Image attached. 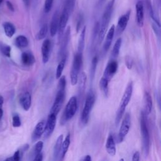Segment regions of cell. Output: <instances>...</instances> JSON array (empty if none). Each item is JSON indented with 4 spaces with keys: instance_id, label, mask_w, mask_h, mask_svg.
<instances>
[{
    "instance_id": "1",
    "label": "cell",
    "mask_w": 161,
    "mask_h": 161,
    "mask_svg": "<svg viewBox=\"0 0 161 161\" xmlns=\"http://www.w3.org/2000/svg\"><path fill=\"white\" fill-rule=\"evenodd\" d=\"M57 86V91L56 97L55 98L53 104L51 108L50 112L52 113L57 115L59 113L60 108L64 103L65 95V87H66V79L64 75L61 76L59 79Z\"/></svg>"
},
{
    "instance_id": "2",
    "label": "cell",
    "mask_w": 161,
    "mask_h": 161,
    "mask_svg": "<svg viewBox=\"0 0 161 161\" xmlns=\"http://www.w3.org/2000/svg\"><path fill=\"white\" fill-rule=\"evenodd\" d=\"M114 3V0H110L108 3L105 8V9L104 11L103 14L102 16L101 23H99L98 38H99V43L102 42V41L104 38V36L107 30V28L108 26L110 19H111Z\"/></svg>"
},
{
    "instance_id": "3",
    "label": "cell",
    "mask_w": 161,
    "mask_h": 161,
    "mask_svg": "<svg viewBox=\"0 0 161 161\" xmlns=\"http://www.w3.org/2000/svg\"><path fill=\"white\" fill-rule=\"evenodd\" d=\"M132 92H133V82L131 81H130L128 83V84L123 94L119 107H118L117 112H116V118H115V124L116 125H118L119 124V123L120 122V120L125 113V108H126L128 103H130V101L131 97Z\"/></svg>"
},
{
    "instance_id": "4",
    "label": "cell",
    "mask_w": 161,
    "mask_h": 161,
    "mask_svg": "<svg viewBox=\"0 0 161 161\" xmlns=\"http://www.w3.org/2000/svg\"><path fill=\"white\" fill-rule=\"evenodd\" d=\"M147 115L142 111L140 116V130L142 137V148L145 157H147L149 153L150 150V134L147 122Z\"/></svg>"
},
{
    "instance_id": "5",
    "label": "cell",
    "mask_w": 161,
    "mask_h": 161,
    "mask_svg": "<svg viewBox=\"0 0 161 161\" xmlns=\"http://www.w3.org/2000/svg\"><path fill=\"white\" fill-rule=\"evenodd\" d=\"M82 64V52H77L74 56L72 65L70 72V82L72 86L77 83L80 69Z\"/></svg>"
},
{
    "instance_id": "6",
    "label": "cell",
    "mask_w": 161,
    "mask_h": 161,
    "mask_svg": "<svg viewBox=\"0 0 161 161\" xmlns=\"http://www.w3.org/2000/svg\"><path fill=\"white\" fill-rule=\"evenodd\" d=\"M95 103V95L92 91H89L87 93L84 105V108L81 113L80 120L82 124L86 125L88 122L90 113Z\"/></svg>"
},
{
    "instance_id": "7",
    "label": "cell",
    "mask_w": 161,
    "mask_h": 161,
    "mask_svg": "<svg viewBox=\"0 0 161 161\" xmlns=\"http://www.w3.org/2000/svg\"><path fill=\"white\" fill-rule=\"evenodd\" d=\"M77 109V99L75 96H72L70 98L64 109L60 123L65 124L67 121L72 119L76 113Z\"/></svg>"
},
{
    "instance_id": "8",
    "label": "cell",
    "mask_w": 161,
    "mask_h": 161,
    "mask_svg": "<svg viewBox=\"0 0 161 161\" xmlns=\"http://www.w3.org/2000/svg\"><path fill=\"white\" fill-rule=\"evenodd\" d=\"M71 11L65 4L64 5L62 12L59 16V23H58V40L61 39L63 36L66 25L67 24L70 14H71Z\"/></svg>"
},
{
    "instance_id": "9",
    "label": "cell",
    "mask_w": 161,
    "mask_h": 161,
    "mask_svg": "<svg viewBox=\"0 0 161 161\" xmlns=\"http://www.w3.org/2000/svg\"><path fill=\"white\" fill-rule=\"evenodd\" d=\"M131 126V116L129 113H126L124 116V118L122 120L121 126L119 130L118 140L119 142H121L125 136L127 135L129 132Z\"/></svg>"
},
{
    "instance_id": "10",
    "label": "cell",
    "mask_w": 161,
    "mask_h": 161,
    "mask_svg": "<svg viewBox=\"0 0 161 161\" xmlns=\"http://www.w3.org/2000/svg\"><path fill=\"white\" fill-rule=\"evenodd\" d=\"M56 120L57 115L53 113H50L48 116L47 122L45 123V130L43 134L45 138H48L52 134L56 125Z\"/></svg>"
},
{
    "instance_id": "11",
    "label": "cell",
    "mask_w": 161,
    "mask_h": 161,
    "mask_svg": "<svg viewBox=\"0 0 161 161\" xmlns=\"http://www.w3.org/2000/svg\"><path fill=\"white\" fill-rule=\"evenodd\" d=\"M130 13L131 11L129 10L125 14H123L119 18L118 21L117 27H116L117 35L121 34L126 28V26L128 25L129 19H130Z\"/></svg>"
},
{
    "instance_id": "12",
    "label": "cell",
    "mask_w": 161,
    "mask_h": 161,
    "mask_svg": "<svg viewBox=\"0 0 161 161\" xmlns=\"http://www.w3.org/2000/svg\"><path fill=\"white\" fill-rule=\"evenodd\" d=\"M118 65L117 61L114 60L110 61L104 70L103 77L107 78L108 80H110L112 78V77L116 74L118 70Z\"/></svg>"
},
{
    "instance_id": "13",
    "label": "cell",
    "mask_w": 161,
    "mask_h": 161,
    "mask_svg": "<svg viewBox=\"0 0 161 161\" xmlns=\"http://www.w3.org/2000/svg\"><path fill=\"white\" fill-rule=\"evenodd\" d=\"M51 48V42L49 39L45 40L42 45V62L43 64H46L50 58V52Z\"/></svg>"
},
{
    "instance_id": "14",
    "label": "cell",
    "mask_w": 161,
    "mask_h": 161,
    "mask_svg": "<svg viewBox=\"0 0 161 161\" xmlns=\"http://www.w3.org/2000/svg\"><path fill=\"white\" fill-rule=\"evenodd\" d=\"M45 126V121L42 120L39 121L35 126L32 133L31 140L33 142H35L38 140L44 133Z\"/></svg>"
},
{
    "instance_id": "15",
    "label": "cell",
    "mask_w": 161,
    "mask_h": 161,
    "mask_svg": "<svg viewBox=\"0 0 161 161\" xmlns=\"http://www.w3.org/2000/svg\"><path fill=\"white\" fill-rule=\"evenodd\" d=\"M136 22L140 27L143 26L144 21V11H143V4L142 1H138L136 4Z\"/></svg>"
},
{
    "instance_id": "16",
    "label": "cell",
    "mask_w": 161,
    "mask_h": 161,
    "mask_svg": "<svg viewBox=\"0 0 161 161\" xmlns=\"http://www.w3.org/2000/svg\"><path fill=\"white\" fill-rule=\"evenodd\" d=\"M19 103L24 110L28 111L31 106V96L29 92L26 91L21 94L19 99Z\"/></svg>"
},
{
    "instance_id": "17",
    "label": "cell",
    "mask_w": 161,
    "mask_h": 161,
    "mask_svg": "<svg viewBox=\"0 0 161 161\" xmlns=\"http://www.w3.org/2000/svg\"><path fill=\"white\" fill-rule=\"evenodd\" d=\"M70 26H68L67 28L65 30V33L63 36L62 38V41L60 45V50L58 52V56H62L67 48V45L69 42L70 40Z\"/></svg>"
},
{
    "instance_id": "18",
    "label": "cell",
    "mask_w": 161,
    "mask_h": 161,
    "mask_svg": "<svg viewBox=\"0 0 161 161\" xmlns=\"http://www.w3.org/2000/svg\"><path fill=\"white\" fill-rule=\"evenodd\" d=\"M59 23V13L58 11H56L52 18V20L50 25V33L52 36H54L58 31Z\"/></svg>"
},
{
    "instance_id": "19",
    "label": "cell",
    "mask_w": 161,
    "mask_h": 161,
    "mask_svg": "<svg viewBox=\"0 0 161 161\" xmlns=\"http://www.w3.org/2000/svg\"><path fill=\"white\" fill-rule=\"evenodd\" d=\"M152 99L150 94L145 91L143 96V113L147 116L152 111Z\"/></svg>"
},
{
    "instance_id": "20",
    "label": "cell",
    "mask_w": 161,
    "mask_h": 161,
    "mask_svg": "<svg viewBox=\"0 0 161 161\" xmlns=\"http://www.w3.org/2000/svg\"><path fill=\"white\" fill-rule=\"evenodd\" d=\"M21 58L23 64L26 66H31L35 62V58L34 55L29 52H23Z\"/></svg>"
},
{
    "instance_id": "21",
    "label": "cell",
    "mask_w": 161,
    "mask_h": 161,
    "mask_svg": "<svg viewBox=\"0 0 161 161\" xmlns=\"http://www.w3.org/2000/svg\"><path fill=\"white\" fill-rule=\"evenodd\" d=\"M114 33H115V26H114V25H113L111 26V28H109V30H108V32L107 33L106 40H105L104 45H103L104 50L107 51L109 48V47L111 46V44L112 43V40H113V37H114Z\"/></svg>"
},
{
    "instance_id": "22",
    "label": "cell",
    "mask_w": 161,
    "mask_h": 161,
    "mask_svg": "<svg viewBox=\"0 0 161 161\" xmlns=\"http://www.w3.org/2000/svg\"><path fill=\"white\" fill-rule=\"evenodd\" d=\"M106 149L107 152L111 156H114L116 154V149L115 146V142L112 135H109L107 138L106 143Z\"/></svg>"
},
{
    "instance_id": "23",
    "label": "cell",
    "mask_w": 161,
    "mask_h": 161,
    "mask_svg": "<svg viewBox=\"0 0 161 161\" xmlns=\"http://www.w3.org/2000/svg\"><path fill=\"white\" fill-rule=\"evenodd\" d=\"M63 141V135H60L55 142L54 148H53V160H57L60 158V151H61V147H62V143Z\"/></svg>"
},
{
    "instance_id": "24",
    "label": "cell",
    "mask_w": 161,
    "mask_h": 161,
    "mask_svg": "<svg viewBox=\"0 0 161 161\" xmlns=\"http://www.w3.org/2000/svg\"><path fill=\"white\" fill-rule=\"evenodd\" d=\"M70 143V133H68L67 135V136H65V140L64 141H62L60 159L62 160L65 157V154H66V153H67V152L69 149Z\"/></svg>"
},
{
    "instance_id": "25",
    "label": "cell",
    "mask_w": 161,
    "mask_h": 161,
    "mask_svg": "<svg viewBox=\"0 0 161 161\" xmlns=\"http://www.w3.org/2000/svg\"><path fill=\"white\" fill-rule=\"evenodd\" d=\"M3 26V28H4L6 35L9 38L12 37L16 32V28L14 25L10 22L7 21V22H4Z\"/></svg>"
},
{
    "instance_id": "26",
    "label": "cell",
    "mask_w": 161,
    "mask_h": 161,
    "mask_svg": "<svg viewBox=\"0 0 161 161\" xmlns=\"http://www.w3.org/2000/svg\"><path fill=\"white\" fill-rule=\"evenodd\" d=\"M86 26H84L82 28L79 40H78V45H77V52H82L85 46V36H86Z\"/></svg>"
},
{
    "instance_id": "27",
    "label": "cell",
    "mask_w": 161,
    "mask_h": 161,
    "mask_svg": "<svg viewBox=\"0 0 161 161\" xmlns=\"http://www.w3.org/2000/svg\"><path fill=\"white\" fill-rule=\"evenodd\" d=\"M15 45L19 48H25L28 45V40L24 35H19L15 39Z\"/></svg>"
},
{
    "instance_id": "28",
    "label": "cell",
    "mask_w": 161,
    "mask_h": 161,
    "mask_svg": "<svg viewBox=\"0 0 161 161\" xmlns=\"http://www.w3.org/2000/svg\"><path fill=\"white\" fill-rule=\"evenodd\" d=\"M86 74L84 72H82L80 74L79 77H78V80L77 82H79V92L81 95L85 89L86 87Z\"/></svg>"
},
{
    "instance_id": "29",
    "label": "cell",
    "mask_w": 161,
    "mask_h": 161,
    "mask_svg": "<svg viewBox=\"0 0 161 161\" xmlns=\"http://www.w3.org/2000/svg\"><path fill=\"white\" fill-rule=\"evenodd\" d=\"M65 62H66V57L64 56L60 60V62L57 65V67L56 74H55V77H56L57 79H58L62 76V72H63V70H64L65 65Z\"/></svg>"
},
{
    "instance_id": "30",
    "label": "cell",
    "mask_w": 161,
    "mask_h": 161,
    "mask_svg": "<svg viewBox=\"0 0 161 161\" xmlns=\"http://www.w3.org/2000/svg\"><path fill=\"white\" fill-rule=\"evenodd\" d=\"M109 80L107 78L103 77L99 81V88L104 92L105 96L108 95V84Z\"/></svg>"
},
{
    "instance_id": "31",
    "label": "cell",
    "mask_w": 161,
    "mask_h": 161,
    "mask_svg": "<svg viewBox=\"0 0 161 161\" xmlns=\"http://www.w3.org/2000/svg\"><path fill=\"white\" fill-rule=\"evenodd\" d=\"M47 32H48V25L47 24H44L36 35V40H40L45 38V36H47Z\"/></svg>"
},
{
    "instance_id": "32",
    "label": "cell",
    "mask_w": 161,
    "mask_h": 161,
    "mask_svg": "<svg viewBox=\"0 0 161 161\" xmlns=\"http://www.w3.org/2000/svg\"><path fill=\"white\" fill-rule=\"evenodd\" d=\"M121 43H122V39H121V38H118L116 40V42H115V43L114 45L113 48L112 54H113V57H116L119 55V50H120V48H121Z\"/></svg>"
},
{
    "instance_id": "33",
    "label": "cell",
    "mask_w": 161,
    "mask_h": 161,
    "mask_svg": "<svg viewBox=\"0 0 161 161\" xmlns=\"http://www.w3.org/2000/svg\"><path fill=\"white\" fill-rule=\"evenodd\" d=\"M11 47L3 43H0V52L6 57H10L11 56Z\"/></svg>"
},
{
    "instance_id": "34",
    "label": "cell",
    "mask_w": 161,
    "mask_h": 161,
    "mask_svg": "<svg viewBox=\"0 0 161 161\" xmlns=\"http://www.w3.org/2000/svg\"><path fill=\"white\" fill-rule=\"evenodd\" d=\"M43 143L42 141H38V142H36V143L35 144V145L34 146L33 148V152L32 153L33 155V157H35L36 154L41 153L42 150L43 149Z\"/></svg>"
},
{
    "instance_id": "35",
    "label": "cell",
    "mask_w": 161,
    "mask_h": 161,
    "mask_svg": "<svg viewBox=\"0 0 161 161\" xmlns=\"http://www.w3.org/2000/svg\"><path fill=\"white\" fill-rule=\"evenodd\" d=\"M97 62H98L97 57V56H94L92 58V59L91 65V76L92 79H93V77L94 76V74H95V72H96Z\"/></svg>"
},
{
    "instance_id": "36",
    "label": "cell",
    "mask_w": 161,
    "mask_h": 161,
    "mask_svg": "<svg viewBox=\"0 0 161 161\" xmlns=\"http://www.w3.org/2000/svg\"><path fill=\"white\" fill-rule=\"evenodd\" d=\"M54 0H45L44 3V6H43V11L45 13H48L50 11L53 3Z\"/></svg>"
},
{
    "instance_id": "37",
    "label": "cell",
    "mask_w": 161,
    "mask_h": 161,
    "mask_svg": "<svg viewBox=\"0 0 161 161\" xmlns=\"http://www.w3.org/2000/svg\"><path fill=\"white\" fill-rule=\"evenodd\" d=\"M13 127H19L21 126V119L18 114H15L13 117Z\"/></svg>"
},
{
    "instance_id": "38",
    "label": "cell",
    "mask_w": 161,
    "mask_h": 161,
    "mask_svg": "<svg viewBox=\"0 0 161 161\" xmlns=\"http://www.w3.org/2000/svg\"><path fill=\"white\" fill-rule=\"evenodd\" d=\"M75 1V0H66L65 3V4L69 7V8L70 9V10L72 12L73 11V9L74 8Z\"/></svg>"
},
{
    "instance_id": "39",
    "label": "cell",
    "mask_w": 161,
    "mask_h": 161,
    "mask_svg": "<svg viewBox=\"0 0 161 161\" xmlns=\"http://www.w3.org/2000/svg\"><path fill=\"white\" fill-rule=\"evenodd\" d=\"M82 21H83V16H82V14H80L78 16V19H77V25H76V30H77V32L79 31V30H80V27H81Z\"/></svg>"
},
{
    "instance_id": "40",
    "label": "cell",
    "mask_w": 161,
    "mask_h": 161,
    "mask_svg": "<svg viewBox=\"0 0 161 161\" xmlns=\"http://www.w3.org/2000/svg\"><path fill=\"white\" fill-rule=\"evenodd\" d=\"M125 64H126V66L127 67V68L128 69H131L132 68V65H133L132 58L130 57L127 56L125 58Z\"/></svg>"
},
{
    "instance_id": "41",
    "label": "cell",
    "mask_w": 161,
    "mask_h": 161,
    "mask_svg": "<svg viewBox=\"0 0 161 161\" xmlns=\"http://www.w3.org/2000/svg\"><path fill=\"white\" fill-rule=\"evenodd\" d=\"M13 158L14 161H19L21 158V150H18L17 151H16L13 155Z\"/></svg>"
},
{
    "instance_id": "42",
    "label": "cell",
    "mask_w": 161,
    "mask_h": 161,
    "mask_svg": "<svg viewBox=\"0 0 161 161\" xmlns=\"http://www.w3.org/2000/svg\"><path fill=\"white\" fill-rule=\"evenodd\" d=\"M6 4L7 6V8L12 12H13L14 11V6L13 5V4L11 3V2L10 1H7L6 2Z\"/></svg>"
},
{
    "instance_id": "43",
    "label": "cell",
    "mask_w": 161,
    "mask_h": 161,
    "mask_svg": "<svg viewBox=\"0 0 161 161\" xmlns=\"http://www.w3.org/2000/svg\"><path fill=\"white\" fill-rule=\"evenodd\" d=\"M139 160H140V153H139V152L136 151L133 155L132 160L133 161H138Z\"/></svg>"
},
{
    "instance_id": "44",
    "label": "cell",
    "mask_w": 161,
    "mask_h": 161,
    "mask_svg": "<svg viewBox=\"0 0 161 161\" xmlns=\"http://www.w3.org/2000/svg\"><path fill=\"white\" fill-rule=\"evenodd\" d=\"M43 160V154L41 153H39L36 154L33 158V160H36V161H42Z\"/></svg>"
},
{
    "instance_id": "45",
    "label": "cell",
    "mask_w": 161,
    "mask_h": 161,
    "mask_svg": "<svg viewBox=\"0 0 161 161\" xmlns=\"http://www.w3.org/2000/svg\"><path fill=\"white\" fill-rule=\"evenodd\" d=\"M82 160H84V161H91V160H92V158H91V155H85L84 157Z\"/></svg>"
},
{
    "instance_id": "46",
    "label": "cell",
    "mask_w": 161,
    "mask_h": 161,
    "mask_svg": "<svg viewBox=\"0 0 161 161\" xmlns=\"http://www.w3.org/2000/svg\"><path fill=\"white\" fill-rule=\"evenodd\" d=\"M26 7H29L30 4V0H22Z\"/></svg>"
},
{
    "instance_id": "47",
    "label": "cell",
    "mask_w": 161,
    "mask_h": 161,
    "mask_svg": "<svg viewBox=\"0 0 161 161\" xmlns=\"http://www.w3.org/2000/svg\"><path fill=\"white\" fill-rule=\"evenodd\" d=\"M3 116V110L1 107H0V126H1V119Z\"/></svg>"
},
{
    "instance_id": "48",
    "label": "cell",
    "mask_w": 161,
    "mask_h": 161,
    "mask_svg": "<svg viewBox=\"0 0 161 161\" xmlns=\"http://www.w3.org/2000/svg\"><path fill=\"white\" fill-rule=\"evenodd\" d=\"M3 103H4V98L2 96L0 95V107H2Z\"/></svg>"
},
{
    "instance_id": "49",
    "label": "cell",
    "mask_w": 161,
    "mask_h": 161,
    "mask_svg": "<svg viewBox=\"0 0 161 161\" xmlns=\"http://www.w3.org/2000/svg\"><path fill=\"white\" fill-rule=\"evenodd\" d=\"M5 160H13V157H9V158H7Z\"/></svg>"
},
{
    "instance_id": "50",
    "label": "cell",
    "mask_w": 161,
    "mask_h": 161,
    "mask_svg": "<svg viewBox=\"0 0 161 161\" xmlns=\"http://www.w3.org/2000/svg\"><path fill=\"white\" fill-rule=\"evenodd\" d=\"M3 0H0V5H1V4L3 3Z\"/></svg>"
},
{
    "instance_id": "51",
    "label": "cell",
    "mask_w": 161,
    "mask_h": 161,
    "mask_svg": "<svg viewBox=\"0 0 161 161\" xmlns=\"http://www.w3.org/2000/svg\"><path fill=\"white\" fill-rule=\"evenodd\" d=\"M105 0H100V2H103V1H104Z\"/></svg>"
}]
</instances>
